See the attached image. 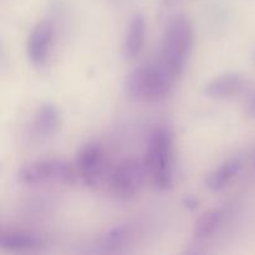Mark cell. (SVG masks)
<instances>
[{
    "instance_id": "obj_1",
    "label": "cell",
    "mask_w": 255,
    "mask_h": 255,
    "mask_svg": "<svg viewBox=\"0 0 255 255\" xmlns=\"http://www.w3.org/2000/svg\"><path fill=\"white\" fill-rule=\"evenodd\" d=\"M193 44L194 30L191 19L184 14L173 15L163 32L161 62L176 80L184 72Z\"/></svg>"
},
{
    "instance_id": "obj_2",
    "label": "cell",
    "mask_w": 255,
    "mask_h": 255,
    "mask_svg": "<svg viewBox=\"0 0 255 255\" xmlns=\"http://www.w3.org/2000/svg\"><path fill=\"white\" fill-rule=\"evenodd\" d=\"M144 162L154 187L159 191L171 189L174 179V136L171 127H154L149 134Z\"/></svg>"
},
{
    "instance_id": "obj_3",
    "label": "cell",
    "mask_w": 255,
    "mask_h": 255,
    "mask_svg": "<svg viewBox=\"0 0 255 255\" xmlns=\"http://www.w3.org/2000/svg\"><path fill=\"white\" fill-rule=\"evenodd\" d=\"M176 81L159 61L157 64L141 65L132 70L126 77L125 89L132 99L156 102L168 96Z\"/></svg>"
},
{
    "instance_id": "obj_4",
    "label": "cell",
    "mask_w": 255,
    "mask_h": 255,
    "mask_svg": "<svg viewBox=\"0 0 255 255\" xmlns=\"http://www.w3.org/2000/svg\"><path fill=\"white\" fill-rule=\"evenodd\" d=\"M17 178L26 186L49 183L72 184L76 181V171L65 159L45 158L30 162L21 167Z\"/></svg>"
},
{
    "instance_id": "obj_5",
    "label": "cell",
    "mask_w": 255,
    "mask_h": 255,
    "mask_svg": "<svg viewBox=\"0 0 255 255\" xmlns=\"http://www.w3.org/2000/svg\"><path fill=\"white\" fill-rule=\"evenodd\" d=\"M149 176L146 162L138 158H127L120 162L111 174V188L117 197L129 199L137 196Z\"/></svg>"
},
{
    "instance_id": "obj_6",
    "label": "cell",
    "mask_w": 255,
    "mask_h": 255,
    "mask_svg": "<svg viewBox=\"0 0 255 255\" xmlns=\"http://www.w3.org/2000/svg\"><path fill=\"white\" fill-rule=\"evenodd\" d=\"M105 164L104 149L97 142H89L79 149L76 156V168L79 176L89 187H97Z\"/></svg>"
},
{
    "instance_id": "obj_7",
    "label": "cell",
    "mask_w": 255,
    "mask_h": 255,
    "mask_svg": "<svg viewBox=\"0 0 255 255\" xmlns=\"http://www.w3.org/2000/svg\"><path fill=\"white\" fill-rule=\"evenodd\" d=\"M54 34V25L49 20L39 21L31 30L27 39L26 54L34 66L41 67L46 64Z\"/></svg>"
},
{
    "instance_id": "obj_8",
    "label": "cell",
    "mask_w": 255,
    "mask_h": 255,
    "mask_svg": "<svg viewBox=\"0 0 255 255\" xmlns=\"http://www.w3.org/2000/svg\"><path fill=\"white\" fill-rule=\"evenodd\" d=\"M247 87V79L238 72H228L214 77L204 86L207 97L214 100H226L237 96Z\"/></svg>"
},
{
    "instance_id": "obj_9",
    "label": "cell",
    "mask_w": 255,
    "mask_h": 255,
    "mask_svg": "<svg viewBox=\"0 0 255 255\" xmlns=\"http://www.w3.org/2000/svg\"><path fill=\"white\" fill-rule=\"evenodd\" d=\"M45 246L44 237L34 232L7 231L0 233V249L12 253L39 251Z\"/></svg>"
},
{
    "instance_id": "obj_10",
    "label": "cell",
    "mask_w": 255,
    "mask_h": 255,
    "mask_svg": "<svg viewBox=\"0 0 255 255\" xmlns=\"http://www.w3.org/2000/svg\"><path fill=\"white\" fill-rule=\"evenodd\" d=\"M243 167L244 159L242 157H231V158L226 159L223 163L219 164L214 171H212L206 177L204 184L212 192L222 191V189L227 188L241 174Z\"/></svg>"
},
{
    "instance_id": "obj_11",
    "label": "cell",
    "mask_w": 255,
    "mask_h": 255,
    "mask_svg": "<svg viewBox=\"0 0 255 255\" xmlns=\"http://www.w3.org/2000/svg\"><path fill=\"white\" fill-rule=\"evenodd\" d=\"M147 36V21L142 14H136L127 25L122 52L126 59H136L143 50Z\"/></svg>"
},
{
    "instance_id": "obj_12",
    "label": "cell",
    "mask_w": 255,
    "mask_h": 255,
    "mask_svg": "<svg viewBox=\"0 0 255 255\" xmlns=\"http://www.w3.org/2000/svg\"><path fill=\"white\" fill-rule=\"evenodd\" d=\"M228 209L226 207H214L198 217L194 223L193 234L197 239H208L213 237L223 226Z\"/></svg>"
},
{
    "instance_id": "obj_13",
    "label": "cell",
    "mask_w": 255,
    "mask_h": 255,
    "mask_svg": "<svg viewBox=\"0 0 255 255\" xmlns=\"http://www.w3.org/2000/svg\"><path fill=\"white\" fill-rule=\"evenodd\" d=\"M34 125L36 131L45 137L54 136L60 127V112L52 104H42L37 107Z\"/></svg>"
},
{
    "instance_id": "obj_14",
    "label": "cell",
    "mask_w": 255,
    "mask_h": 255,
    "mask_svg": "<svg viewBox=\"0 0 255 255\" xmlns=\"http://www.w3.org/2000/svg\"><path fill=\"white\" fill-rule=\"evenodd\" d=\"M134 229L131 224H119L105 232L100 238V246L110 252L120 251L131 242Z\"/></svg>"
},
{
    "instance_id": "obj_15",
    "label": "cell",
    "mask_w": 255,
    "mask_h": 255,
    "mask_svg": "<svg viewBox=\"0 0 255 255\" xmlns=\"http://www.w3.org/2000/svg\"><path fill=\"white\" fill-rule=\"evenodd\" d=\"M183 204L186 208H188L189 211H194V209L198 208V201L194 198L193 196H187L184 197Z\"/></svg>"
},
{
    "instance_id": "obj_16",
    "label": "cell",
    "mask_w": 255,
    "mask_h": 255,
    "mask_svg": "<svg viewBox=\"0 0 255 255\" xmlns=\"http://www.w3.org/2000/svg\"><path fill=\"white\" fill-rule=\"evenodd\" d=\"M248 112L252 116H255V96L252 97L248 104Z\"/></svg>"
},
{
    "instance_id": "obj_17",
    "label": "cell",
    "mask_w": 255,
    "mask_h": 255,
    "mask_svg": "<svg viewBox=\"0 0 255 255\" xmlns=\"http://www.w3.org/2000/svg\"><path fill=\"white\" fill-rule=\"evenodd\" d=\"M166 2H173V1H177V0H164Z\"/></svg>"
},
{
    "instance_id": "obj_18",
    "label": "cell",
    "mask_w": 255,
    "mask_h": 255,
    "mask_svg": "<svg viewBox=\"0 0 255 255\" xmlns=\"http://www.w3.org/2000/svg\"><path fill=\"white\" fill-rule=\"evenodd\" d=\"M254 60H255V54H254Z\"/></svg>"
},
{
    "instance_id": "obj_19",
    "label": "cell",
    "mask_w": 255,
    "mask_h": 255,
    "mask_svg": "<svg viewBox=\"0 0 255 255\" xmlns=\"http://www.w3.org/2000/svg\"><path fill=\"white\" fill-rule=\"evenodd\" d=\"M254 162H255V158H254Z\"/></svg>"
}]
</instances>
